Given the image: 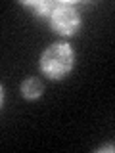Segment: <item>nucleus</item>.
Masks as SVG:
<instances>
[{"mask_svg": "<svg viewBox=\"0 0 115 153\" xmlns=\"http://www.w3.org/2000/svg\"><path fill=\"white\" fill-rule=\"evenodd\" d=\"M40 92H42V86H40V82H38V80H35V79L27 80V82L23 84V94H25V98H37Z\"/></svg>", "mask_w": 115, "mask_h": 153, "instance_id": "3", "label": "nucleus"}, {"mask_svg": "<svg viewBox=\"0 0 115 153\" xmlns=\"http://www.w3.org/2000/svg\"><path fill=\"white\" fill-rule=\"evenodd\" d=\"M73 54L65 44H54L42 56V71L50 76H61L69 71Z\"/></svg>", "mask_w": 115, "mask_h": 153, "instance_id": "1", "label": "nucleus"}, {"mask_svg": "<svg viewBox=\"0 0 115 153\" xmlns=\"http://www.w3.org/2000/svg\"><path fill=\"white\" fill-rule=\"evenodd\" d=\"M0 96H2V92H0Z\"/></svg>", "mask_w": 115, "mask_h": 153, "instance_id": "5", "label": "nucleus"}, {"mask_svg": "<svg viewBox=\"0 0 115 153\" xmlns=\"http://www.w3.org/2000/svg\"><path fill=\"white\" fill-rule=\"evenodd\" d=\"M29 8H33L38 13H46L48 10H50V4H48V2H31V4H29Z\"/></svg>", "mask_w": 115, "mask_h": 153, "instance_id": "4", "label": "nucleus"}, {"mask_svg": "<svg viewBox=\"0 0 115 153\" xmlns=\"http://www.w3.org/2000/svg\"><path fill=\"white\" fill-rule=\"evenodd\" d=\"M52 23H54V29L63 35H69L73 33L77 25H79V13L75 12L73 6L69 4H63V6H58L52 13Z\"/></svg>", "mask_w": 115, "mask_h": 153, "instance_id": "2", "label": "nucleus"}]
</instances>
